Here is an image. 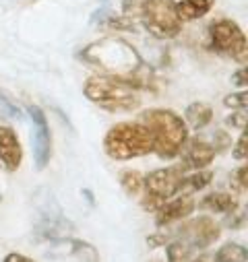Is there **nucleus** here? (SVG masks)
I'll return each instance as SVG.
<instances>
[{
    "mask_svg": "<svg viewBox=\"0 0 248 262\" xmlns=\"http://www.w3.org/2000/svg\"><path fill=\"white\" fill-rule=\"evenodd\" d=\"M186 231H191V244H189L191 248H205L219 237V227L209 217L195 219L189 227H186Z\"/></svg>",
    "mask_w": 248,
    "mask_h": 262,
    "instance_id": "nucleus-13",
    "label": "nucleus"
},
{
    "mask_svg": "<svg viewBox=\"0 0 248 262\" xmlns=\"http://www.w3.org/2000/svg\"><path fill=\"white\" fill-rule=\"evenodd\" d=\"M189 254H191V246L184 244V242H176L168 248V260L170 262H186Z\"/></svg>",
    "mask_w": 248,
    "mask_h": 262,
    "instance_id": "nucleus-20",
    "label": "nucleus"
},
{
    "mask_svg": "<svg viewBox=\"0 0 248 262\" xmlns=\"http://www.w3.org/2000/svg\"><path fill=\"white\" fill-rule=\"evenodd\" d=\"M215 7V0H180L176 3V11L180 21H195L205 17Z\"/></svg>",
    "mask_w": 248,
    "mask_h": 262,
    "instance_id": "nucleus-14",
    "label": "nucleus"
},
{
    "mask_svg": "<svg viewBox=\"0 0 248 262\" xmlns=\"http://www.w3.org/2000/svg\"><path fill=\"white\" fill-rule=\"evenodd\" d=\"M48 262H99V254L93 246L73 237L52 239L48 250H44Z\"/></svg>",
    "mask_w": 248,
    "mask_h": 262,
    "instance_id": "nucleus-8",
    "label": "nucleus"
},
{
    "mask_svg": "<svg viewBox=\"0 0 248 262\" xmlns=\"http://www.w3.org/2000/svg\"><path fill=\"white\" fill-rule=\"evenodd\" d=\"M248 258V252L244 246H238V244H225L219 252H217V262H246Z\"/></svg>",
    "mask_w": 248,
    "mask_h": 262,
    "instance_id": "nucleus-18",
    "label": "nucleus"
},
{
    "mask_svg": "<svg viewBox=\"0 0 248 262\" xmlns=\"http://www.w3.org/2000/svg\"><path fill=\"white\" fill-rule=\"evenodd\" d=\"M5 262H33V260H31V258H27V256H23V254L13 252V254H9V256L5 258Z\"/></svg>",
    "mask_w": 248,
    "mask_h": 262,
    "instance_id": "nucleus-25",
    "label": "nucleus"
},
{
    "mask_svg": "<svg viewBox=\"0 0 248 262\" xmlns=\"http://www.w3.org/2000/svg\"><path fill=\"white\" fill-rule=\"evenodd\" d=\"M203 207H207L215 213H230V211L236 209V201L225 192H213L203 201Z\"/></svg>",
    "mask_w": 248,
    "mask_h": 262,
    "instance_id": "nucleus-16",
    "label": "nucleus"
},
{
    "mask_svg": "<svg viewBox=\"0 0 248 262\" xmlns=\"http://www.w3.org/2000/svg\"><path fill=\"white\" fill-rule=\"evenodd\" d=\"M223 103L232 110H244L246 107V91H240V93H232L223 99Z\"/></svg>",
    "mask_w": 248,
    "mask_h": 262,
    "instance_id": "nucleus-22",
    "label": "nucleus"
},
{
    "mask_svg": "<svg viewBox=\"0 0 248 262\" xmlns=\"http://www.w3.org/2000/svg\"><path fill=\"white\" fill-rule=\"evenodd\" d=\"M213 118V110L203 103V101H197V103H191L186 107V122H189L193 128H205Z\"/></svg>",
    "mask_w": 248,
    "mask_h": 262,
    "instance_id": "nucleus-15",
    "label": "nucleus"
},
{
    "mask_svg": "<svg viewBox=\"0 0 248 262\" xmlns=\"http://www.w3.org/2000/svg\"><path fill=\"white\" fill-rule=\"evenodd\" d=\"M31 122H33V159L37 169H44L50 161L52 155V135H50V126L48 120L44 116V112L37 105H29L27 107Z\"/></svg>",
    "mask_w": 248,
    "mask_h": 262,
    "instance_id": "nucleus-9",
    "label": "nucleus"
},
{
    "mask_svg": "<svg viewBox=\"0 0 248 262\" xmlns=\"http://www.w3.org/2000/svg\"><path fill=\"white\" fill-rule=\"evenodd\" d=\"M139 21L151 35L159 39L174 37L182 29V21L178 17L174 0H145L139 13Z\"/></svg>",
    "mask_w": 248,
    "mask_h": 262,
    "instance_id": "nucleus-5",
    "label": "nucleus"
},
{
    "mask_svg": "<svg viewBox=\"0 0 248 262\" xmlns=\"http://www.w3.org/2000/svg\"><path fill=\"white\" fill-rule=\"evenodd\" d=\"M141 122L149 128L153 137V151L161 159H172L180 155V151L189 139V130L180 116L170 110H149L141 116Z\"/></svg>",
    "mask_w": 248,
    "mask_h": 262,
    "instance_id": "nucleus-2",
    "label": "nucleus"
},
{
    "mask_svg": "<svg viewBox=\"0 0 248 262\" xmlns=\"http://www.w3.org/2000/svg\"><path fill=\"white\" fill-rule=\"evenodd\" d=\"M21 159H23V151L15 130L9 126H0V161L5 163L7 169L15 171L21 165Z\"/></svg>",
    "mask_w": 248,
    "mask_h": 262,
    "instance_id": "nucleus-10",
    "label": "nucleus"
},
{
    "mask_svg": "<svg viewBox=\"0 0 248 262\" xmlns=\"http://www.w3.org/2000/svg\"><path fill=\"white\" fill-rule=\"evenodd\" d=\"M228 124H230V126H236V128H244V124H246V114H244V112H238V114L230 116V118H228Z\"/></svg>",
    "mask_w": 248,
    "mask_h": 262,
    "instance_id": "nucleus-23",
    "label": "nucleus"
},
{
    "mask_svg": "<svg viewBox=\"0 0 248 262\" xmlns=\"http://www.w3.org/2000/svg\"><path fill=\"white\" fill-rule=\"evenodd\" d=\"M195 262H207V260H203V258H201V260H195Z\"/></svg>",
    "mask_w": 248,
    "mask_h": 262,
    "instance_id": "nucleus-28",
    "label": "nucleus"
},
{
    "mask_svg": "<svg viewBox=\"0 0 248 262\" xmlns=\"http://www.w3.org/2000/svg\"><path fill=\"white\" fill-rule=\"evenodd\" d=\"M234 157L236 159H244L246 157V137H240L236 149H234Z\"/></svg>",
    "mask_w": 248,
    "mask_h": 262,
    "instance_id": "nucleus-24",
    "label": "nucleus"
},
{
    "mask_svg": "<svg viewBox=\"0 0 248 262\" xmlns=\"http://www.w3.org/2000/svg\"><path fill=\"white\" fill-rule=\"evenodd\" d=\"M104 149L112 159L127 161L151 153L153 137L143 122H122L108 130Z\"/></svg>",
    "mask_w": 248,
    "mask_h": 262,
    "instance_id": "nucleus-4",
    "label": "nucleus"
},
{
    "mask_svg": "<svg viewBox=\"0 0 248 262\" xmlns=\"http://www.w3.org/2000/svg\"><path fill=\"white\" fill-rule=\"evenodd\" d=\"M234 83L236 85H240V87H244L246 85V71L242 69V71H238L236 75H234Z\"/></svg>",
    "mask_w": 248,
    "mask_h": 262,
    "instance_id": "nucleus-26",
    "label": "nucleus"
},
{
    "mask_svg": "<svg viewBox=\"0 0 248 262\" xmlns=\"http://www.w3.org/2000/svg\"><path fill=\"white\" fill-rule=\"evenodd\" d=\"M195 209V203L191 196H180V199H174V201H166L161 207H159V213H157V223L159 225H168L172 221H178V219H184L189 217Z\"/></svg>",
    "mask_w": 248,
    "mask_h": 262,
    "instance_id": "nucleus-12",
    "label": "nucleus"
},
{
    "mask_svg": "<svg viewBox=\"0 0 248 262\" xmlns=\"http://www.w3.org/2000/svg\"><path fill=\"white\" fill-rule=\"evenodd\" d=\"M215 157V147L201 141V139H195L189 143V147L184 149V165L186 167H191V169H203L207 167Z\"/></svg>",
    "mask_w": 248,
    "mask_h": 262,
    "instance_id": "nucleus-11",
    "label": "nucleus"
},
{
    "mask_svg": "<svg viewBox=\"0 0 248 262\" xmlns=\"http://www.w3.org/2000/svg\"><path fill=\"white\" fill-rule=\"evenodd\" d=\"M236 178H238V186L240 188H246V167H240L238 173H236Z\"/></svg>",
    "mask_w": 248,
    "mask_h": 262,
    "instance_id": "nucleus-27",
    "label": "nucleus"
},
{
    "mask_svg": "<svg viewBox=\"0 0 248 262\" xmlns=\"http://www.w3.org/2000/svg\"><path fill=\"white\" fill-rule=\"evenodd\" d=\"M143 180L145 178L139 171H127L122 176V186H124V190H127L129 194H137L143 188Z\"/></svg>",
    "mask_w": 248,
    "mask_h": 262,
    "instance_id": "nucleus-19",
    "label": "nucleus"
},
{
    "mask_svg": "<svg viewBox=\"0 0 248 262\" xmlns=\"http://www.w3.org/2000/svg\"><path fill=\"white\" fill-rule=\"evenodd\" d=\"M0 116H5V118H21V110L9 101L3 93H0Z\"/></svg>",
    "mask_w": 248,
    "mask_h": 262,
    "instance_id": "nucleus-21",
    "label": "nucleus"
},
{
    "mask_svg": "<svg viewBox=\"0 0 248 262\" xmlns=\"http://www.w3.org/2000/svg\"><path fill=\"white\" fill-rule=\"evenodd\" d=\"M211 178H213V173H211V171L197 169V171H195L193 176H189V178L184 176L182 186H180V192H193V190H201V188H205V186L211 182Z\"/></svg>",
    "mask_w": 248,
    "mask_h": 262,
    "instance_id": "nucleus-17",
    "label": "nucleus"
},
{
    "mask_svg": "<svg viewBox=\"0 0 248 262\" xmlns=\"http://www.w3.org/2000/svg\"><path fill=\"white\" fill-rule=\"evenodd\" d=\"M87 99L108 112H131L139 105L137 87L112 75H95L83 87Z\"/></svg>",
    "mask_w": 248,
    "mask_h": 262,
    "instance_id": "nucleus-3",
    "label": "nucleus"
},
{
    "mask_svg": "<svg viewBox=\"0 0 248 262\" xmlns=\"http://www.w3.org/2000/svg\"><path fill=\"white\" fill-rule=\"evenodd\" d=\"M81 58L93 64V67L106 71L112 77H120L124 81L133 83L135 87H139V77L145 71V64L139 52L129 41L116 39V37H106L89 43L81 52Z\"/></svg>",
    "mask_w": 248,
    "mask_h": 262,
    "instance_id": "nucleus-1",
    "label": "nucleus"
},
{
    "mask_svg": "<svg viewBox=\"0 0 248 262\" xmlns=\"http://www.w3.org/2000/svg\"><path fill=\"white\" fill-rule=\"evenodd\" d=\"M184 173L180 167H166V169H155L143 180L145 188V207H161L166 201L180 192Z\"/></svg>",
    "mask_w": 248,
    "mask_h": 262,
    "instance_id": "nucleus-6",
    "label": "nucleus"
},
{
    "mask_svg": "<svg viewBox=\"0 0 248 262\" xmlns=\"http://www.w3.org/2000/svg\"><path fill=\"white\" fill-rule=\"evenodd\" d=\"M209 35H211V43H213V48L217 52L228 54V56H232L238 62L246 60V54H248L246 35H244V31L234 21L221 19V21L211 23Z\"/></svg>",
    "mask_w": 248,
    "mask_h": 262,
    "instance_id": "nucleus-7",
    "label": "nucleus"
}]
</instances>
